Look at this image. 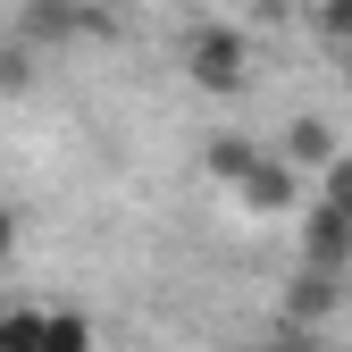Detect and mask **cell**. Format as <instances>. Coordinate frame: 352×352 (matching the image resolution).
<instances>
[{"label": "cell", "instance_id": "6", "mask_svg": "<svg viewBox=\"0 0 352 352\" xmlns=\"http://www.w3.org/2000/svg\"><path fill=\"white\" fill-rule=\"evenodd\" d=\"M277 151H285V160H294L302 176H319V168H327V160H336L344 143H336V126H327V118H294V126H285V143H277Z\"/></svg>", "mask_w": 352, "mask_h": 352}, {"label": "cell", "instance_id": "11", "mask_svg": "<svg viewBox=\"0 0 352 352\" xmlns=\"http://www.w3.org/2000/svg\"><path fill=\"white\" fill-rule=\"evenodd\" d=\"M311 17H319L327 42H344V51H352V0H311Z\"/></svg>", "mask_w": 352, "mask_h": 352}, {"label": "cell", "instance_id": "10", "mask_svg": "<svg viewBox=\"0 0 352 352\" xmlns=\"http://www.w3.org/2000/svg\"><path fill=\"white\" fill-rule=\"evenodd\" d=\"M42 319L51 311H0V352H42Z\"/></svg>", "mask_w": 352, "mask_h": 352}, {"label": "cell", "instance_id": "2", "mask_svg": "<svg viewBox=\"0 0 352 352\" xmlns=\"http://www.w3.org/2000/svg\"><path fill=\"white\" fill-rule=\"evenodd\" d=\"M17 34L34 51H76L93 42V0H17Z\"/></svg>", "mask_w": 352, "mask_h": 352}, {"label": "cell", "instance_id": "4", "mask_svg": "<svg viewBox=\"0 0 352 352\" xmlns=\"http://www.w3.org/2000/svg\"><path fill=\"white\" fill-rule=\"evenodd\" d=\"M235 201H243V210H260V218H285V210H302L311 193H302V168H294L285 151H260V168L235 185Z\"/></svg>", "mask_w": 352, "mask_h": 352}, {"label": "cell", "instance_id": "13", "mask_svg": "<svg viewBox=\"0 0 352 352\" xmlns=\"http://www.w3.org/2000/svg\"><path fill=\"white\" fill-rule=\"evenodd\" d=\"M269 352H319V344H311V327H285V336H277Z\"/></svg>", "mask_w": 352, "mask_h": 352}, {"label": "cell", "instance_id": "15", "mask_svg": "<svg viewBox=\"0 0 352 352\" xmlns=\"http://www.w3.org/2000/svg\"><path fill=\"white\" fill-rule=\"evenodd\" d=\"M17 252V210H0V260Z\"/></svg>", "mask_w": 352, "mask_h": 352}, {"label": "cell", "instance_id": "5", "mask_svg": "<svg viewBox=\"0 0 352 352\" xmlns=\"http://www.w3.org/2000/svg\"><path fill=\"white\" fill-rule=\"evenodd\" d=\"M277 311H285V327H319V319L336 311V277H327V269H294V285H285Z\"/></svg>", "mask_w": 352, "mask_h": 352}, {"label": "cell", "instance_id": "1", "mask_svg": "<svg viewBox=\"0 0 352 352\" xmlns=\"http://www.w3.org/2000/svg\"><path fill=\"white\" fill-rule=\"evenodd\" d=\"M176 51H185V76L201 84V93H218V101H235L243 84H252V42L235 25H193Z\"/></svg>", "mask_w": 352, "mask_h": 352}, {"label": "cell", "instance_id": "9", "mask_svg": "<svg viewBox=\"0 0 352 352\" xmlns=\"http://www.w3.org/2000/svg\"><path fill=\"white\" fill-rule=\"evenodd\" d=\"M25 84H34V42L9 34V42H0V101H17Z\"/></svg>", "mask_w": 352, "mask_h": 352}, {"label": "cell", "instance_id": "14", "mask_svg": "<svg viewBox=\"0 0 352 352\" xmlns=\"http://www.w3.org/2000/svg\"><path fill=\"white\" fill-rule=\"evenodd\" d=\"M260 17H294V9H311V0H252Z\"/></svg>", "mask_w": 352, "mask_h": 352}, {"label": "cell", "instance_id": "3", "mask_svg": "<svg viewBox=\"0 0 352 352\" xmlns=\"http://www.w3.org/2000/svg\"><path fill=\"white\" fill-rule=\"evenodd\" d=\"M294 218H302V269H327V277H344V269H352V218H344L327 193H319V201H302Z\"/></svg>", "mask_w": 352, "mask_h": 352}, {"label": "cell", "instance_id": "12", "mask_svg": "<svg viewBox=\"0 0 352 352\" xmlns=\"http://www.w3.org/2000/svg\"><path fill=\"white\" fill-rule=\"evenodd\" d=\"M319 193H327V201H336V210L352 218V160H344V151H336V160L319 168Z\"/></svg>", "mask_w": 352, "mask_h": 352}, {"label": "cell", "instance_id": "16", "mask_svg": "<svg viewBox=\"0 0 352 352\" xmlns=\"http://www.w3.org/2000/svg\"><path fill=\"white\" fill-rule=\"evenodd\" d=\"M344 76H352V51H344Z\"/></svg>", "mask_w": 352, "mask_h": 352}, {"label": "cell", "instance_id": "8", "mask_svg": "<svg viewBox=\"0 0 352 352\" xmlns=\"http://www.w3.org/2000/svg\"><path fill=\"white\" fill-rule=\"evenodd\" d=\"M42 352H93V319L84 311H51L42 319Z\"/></svg>", "mask_w": 352, "mask_h": 352}, {"label": "cell", "instance_id": "7", "mask_svg": "<svg viewBox=\"0 0 352 352\" xmlns=\"http://www.w3.org/2000/svg\"><path fill=\"white\" fill-rule=\"evenodd\" d=\"M201 160H210V176H218V185L235 193L243 176L260 168V143H252V135H210V151H201Z\"/></svg>", "mask_w": 352, "mask_h": 352}]
</instances>
